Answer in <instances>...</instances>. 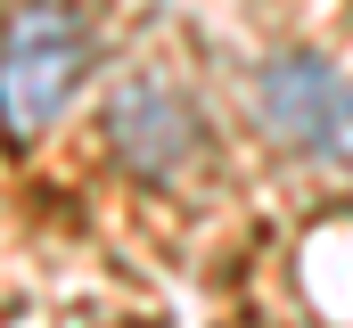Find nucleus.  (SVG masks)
Masks as SVG:
<instances>
[{
    "mask_svg": "<svg viewBox=\"0 0 353 328\" xmlns=\"http://www.w3.org/2000/svg\"><path fill=\"white\" fill-rule=\"evenodd\" d=\"M90 74V25L66 0H25L0 33V132L33 140L58 123V107Z\"/></svg>",
    "mask_w": 353,
    "mask_h": 328,
    "instance_id": "obj_1",
    "label": "nucleus"
},
{
    "mask_svg": "<svg viewBox=\"0 0 353 328\" xmlns=\"http://www.w3.org/2000/svg\"><path fill=\"white\" fill-rule=\"evenodd\" d=\"M255 115L288 148L321 164H353V74H337L329 58H271L255 82Z\"/></svg>",
    "mask_w": 353,
    "mask_h": 328,
    "instance_id": "obj_2",
    "label": "nucleus"
},
{
    "mask_svg": "<svg viewBox=\"0 0 353 328\" xmlns=\"http://www.w3.org/2000/svg\"><path fill=\"white\" fill-rule=\"evenodd\" d=\"M107 132H115V148L140 164L148 181H165V172H181V164H197V148H205L197 107L173 99L165 82H123V90L107 99Z\"/></svg>",
    "mask_w": 353,
    "mask_h": 328,
    "instance_id": "obj_3",
    "label": "nucleus"
}]
</instances>
